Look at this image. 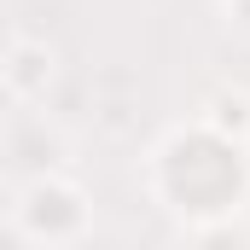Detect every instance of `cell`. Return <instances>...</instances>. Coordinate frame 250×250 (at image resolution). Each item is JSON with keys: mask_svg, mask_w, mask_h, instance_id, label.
I'll use <instances>...</instances> for the list:
<instances>
[{"mask_svg": "<svg viewBox=\"0 0 250 250\" xmlns=\"http://www.w3.org/2000/svg\"><path fill=\"white\" fill-rule=\"evenodd\" d=\"M47 76H53V53H47V41L18 35V41L6 47V93H12L18 105L35 99V93L47 87Z\"/></svg>", "mask_w": 250, "mask_h": 250, "instance_id": "obj_2", "label": "cell"}, {"mask_svg": "<svg viewBox=\"0 0 250 250\" xmlns=\"http://www.w3.org/2000/svg\"><path fill=\"white\" fill-rule=\"evenodd\" d=\"M82 227H87V204L59 175H35L29 187L18 192V204H12V233H23L35 245H64Z\"/></svg>", "mask_w": 250, "mask_h": 250, "instance_id": "obj_1", "label": "cell"}]
</instances>
